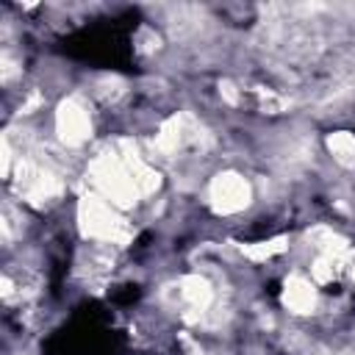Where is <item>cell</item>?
<instances>
[{
  "label": "cell",
  "instance_id": "cell-5",
  "mask_svg": "<svg viewBox=\"0 0 355 355\" xmlns=\"http://www.w3.org/2000/svg\"><path fill=\"white\" fill-rule=\"evenodd\" d=\"M178 297H180V302H183L186 311H191L194 316H200V313L208 311V305H211V300H214V291H211V286H208L205 277L191 275V277H183V280H180Z\"/></svg>",
  "mask_w": 355,
  "mask_h": 355
},
{
  "label": "cell",
  "instance_id": "cell-2",
  "mask_svg": "<svg viewBox=\"0 0 355 355\" xmlns=\"http://www.w3.org/2000/svg\"><path fill=\"white\" fill-rule=\"evenodd\" d=\"M252 189L239 172H219L208 186V200L216 214H239L250 205Z\"/></svg>",
  "mask_w": 355,
  "mask_h": 355
},
{
  "label": "cell",
  "instance_id": "cell-3",
  "mask_svg": "<svg viewBox=\"0 0 355 355\" xmlns=\"http://www.w3.org/2000/svg\"><path fill=\"white\" fill-rule=\"evenodd\" d=\"M55 130L64 144L69 147L83 144L92 133V119H89L86 105H80L78 100H64L55 111Z\"/></svg>",
  "mask_w": 355,
  "mask_h": 355
},
{
  "label": "cell",
  "instance_id": "cell-4",
  "mask_svg": "<svg viewBox=\"0 0 355 355\" xmlns=\"http://www.w3.org/2000/svg\"><path fill=\"white\" fill-rule=\"evenodd\" d=\"M283 305L291 311V313H311L313 305H316V288L311 280L300 277V275H291L283 286Z\"/></svg>",
  "mask_w": 355,
  "mask_h": 355
},
{
  "label": "cell",
  "instance_id": "cell-7",
  "mask_svg": "<svg viewBox=\"0 0 355 355\" xmlns=\"http://www.w3.org/2000/svg\"><path fill=\"white\" fill-rule=\"evenodd\" d=\"M286 250V239H272V241H258V244H250V247H241V252L252 261H266L277 252Z\"/></svg>",
  "mask_w": 355,
  "mask_h": 355
},
{
  "label": "cell",
  "instance_id": "cell-1",
  "mask_svg": "<svg viewBox=\"0 0 355 355\" xmlns=\"http://www.w3.org/2000/svg\"><path fill=\"white\" fill-rule=\"evenodd\" d=\"M78 219H80L83 236L97 239V241H116L125 233V225L116 216V205H111L108 200H103L97 194L80 200Z\"/></svg>",
  "mask_w": 355,
  "mask_h": 355
},
{
  "label": "cell",
  "instance_id": "cell-6",
  "mask_svg": "<svg viewBox=\"0 0 355 355\" xmlns=\"http://www.w3.org/2000/svg\"><path fill=\"white\" fill-rule=\"evenodd\" d=\"M327 150L341 166H355V133L349 130H336L327 139Z\"/></svg>",
  "mask_w": 355,
  "mask_h": 355
}]
</instances>
